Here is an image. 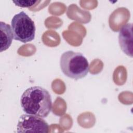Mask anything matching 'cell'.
I'll return each mask as SVG.
<instances>
[{"label":"cell","instance_id":"cell-4","mask_svg":"<svg viewBox=\"0 0 133 133\" xmlns=\"http://www.w3.org/2000/svg\"><path fill=\"white\" fill-rule=\"evenodd\" d=\"M17 132H48V123L38 116L24 114L21 115L17 125Z\"/></svg>","mask_w":133,"mask_h":133},{"label":"cell","instance_id":"cell-7","mask_svg":"<svg viewBox=\"0 0 133 133\" xmlns=\"http://www.w3.org/2000/svg\"><path fill=\"white\" fill-rule=\"evenodd\" d=\"M39 1H29V0H16L12 1V2L17 6L21 7H30L36 5Z\"/></svg>","mask_w":133,"mask_h":133},{"label":"cell","instance_id":"cell-2","mask_svg":"<svg viewBox=\"0 0 133 133\" xmlns=\"http://www.w3.org/2000/svg\"><path fill=\"white\" fill-rule=\"evenodd\" d=\"M60 66L65 76L76 80L85 77L89 69V62L86 57L81 52L72 50L61 55Z\"/></svg>","mask_w":133,"mask_h":133},{"label":"cell","instance_id":"cell-1","mask_svg":"<svg viewBox=\"0 0 133 133\" xmlns=\"http://www.w3.org/2000/svg\"><path fill=\"white\" fill-rule=\"evenodd\" d=\"M20 104L25 113L42 118L47 117L52 109L51 96L47 90L41 86L26 89L21 97Z\"/></svg>","mask_w":133,"mask_h":133},{"label":"cell","instance_id":"cell-5","mask_svg":"<svg viewBox=\"0 0 133 133\" xmlns=\"http://www.w3.org/2000/svg\"><path fill=\"white\" fill-rule=\"evenodd\" d=\"M118 43L122 50L126 55L132 57V24L127 23L121 28L118 34Z\"/></svg>","mask_w":133,"mask_h":133},{"label":"cell","instance_id":"cell-6","mask_svg":"<svg viewBox=\"0 0 133 133\" xmlns=\"http://www.w3.org/2000/svg\"><path fill=\"white\" fill-rule=\"evenodd\" d=\"M0 30V51L2 52L8 49V48L10 46L12 42V39H14V35L10 25L3 21H1Z\"/></svg>","mask_w":133,"mask_h":133},{"label":"cell","instance_id":"cell-3","mask_svg":"<svg viewBox=\"0 0 133 133\" xmlns=\"http://www.w3.org/2000/svg\"><path fill=\"white\" fill-rule=\"evenodd\" d=\"M11 27L15 40L26 43L34 39L36 30L34 22L23 11L13 17Z\"/></svg>","mask_w":133,"mask_h":133}]
</instances>
